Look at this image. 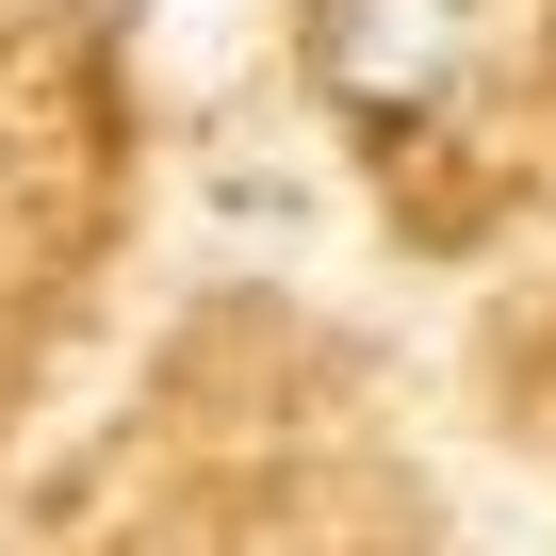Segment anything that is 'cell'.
Instances as JSON below:
<instances>
[{
	"instance_id": "1",
	"label": "cell",
	"mask_w": 556,
	"mask_h": 556,
	"mask_svg": "<svg viewBox=\"0 0 556 556\" xmlns=\"http://www.w3.org/2000/svg\"><path fill=\"white\" fill-rule=\"evenodd\" d=\"M458 34H475V0H328V83L361 115H409L458 83Z\"/></svg>"
}]
</instances>
